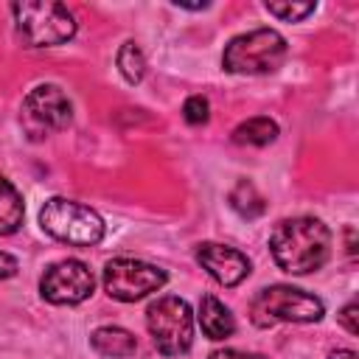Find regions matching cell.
<instances>
[{
    "mask_svg": "<svg viewBox=\"0 0 359 359\" xmlns=\"http://www.w3.org/2000/svg\"><path fill=\"white\" fill-rule=\"evenodd\" d=\"M269 250H272L275 264L283 272L306 275V272L320 269L328 261L331 233L320 219H311V216L283 219L275 224L269 236Z\"/></svg>",
    "mask_w": 359,
    "mask_h": 359,
    "instance_id": "cell-1",
    "label": "cell"
},
{
    "mask_svg": "<svg viewBox=\"0 0 359 359\" xmlns=\"http://www.w3.org/2000/svg\"><path fill=\"white\" fill-rule=\"evenodd\" d=\"M17 34L28 48H50L62 45L76 34V20L62 3L50 0H25L11 6Z\"/></svg>",
    "mask_w": 359,
    "mask_h": 359,
    "instance_id": "cell-2",
    "label": "cell"
},
{
    "mask_svg": "<svg viewBox=\"0 0 359 359\" xmlns=\"http://www.w3.org/2000/svg\"><path fill=\"white\" fill-rule=\"evenodd\" d=\"M286 59V39L275 28H255L250 34L233 36L222 53V65L230 73L258 76L272 73Z\"/></svg>",
    "mask_w": 359,
    "mask_h": 359,
    "instance_id": "cell-3",
    "label": "cell"
},
{
    "mask_svg": "<svg viewBox=\"0 0 359 359\" xmlns=\"http://www.w3.org/2000/svg\"><path fill=\"white\" fill-rule=\"evenodd\" d=\"M39 224L45 233L73 247H93L104 238L101 216L93 208L73 202V199H62V196H53L42 205Z\"/></svg>",
    "mask_w": 359,
    "mask_h": 359,
    "instance_id": "cell-4",
    "label": "cell"
},
{
    "mask_svg": "<svg viewBox=\"0 0 359 359\" xmlns=\"http://www.w3.org/2000/svg\"><path fill=\"white\" fill-rule=\"evenodd\" d=\"M323 317V300L300 292L294 286H266L250 303V320L258 328H269L275 323H314Z\"/></svg>",
    "mask_w": 359,
    "mask_h": 359,
    "instance_id": "cell-5",
    "label": "cell"
},
{
    "mask_svg": "<svg viewBox=\"0 0 359 359\" xmlns=\"http://www.w3.org/2000/svg\"><path fill=\"white\" fill-rule=\"evenodd\" d=\"M146 328L151 334V342L165 356H180L194 342V314L191 306L182 297L165 294L154 300L146 311Z\"/></svg>",
    "mask_w": 359,
    "mask_h": 359,
    "instance_id": "cell-6",
    "label": "cell"
},
{
    "mask_svg": "<svg viewBox=\"0 0 359 359\" xmlns=\"http://www.w3.org/2000/svg\"><path fill=\"white\" fill-rule=\"evenodd\" d=\"M73 118V104L56 84H39L34 87L22 101V129L28 137L42 140L53 132H62Z\"/></svg>",
    "mask_w": 359,
    "mask_h": 359,
    "instance_id": "cell-7",
    "label": "cell"
},
{
    "mask_svg": "<svg viewBox=\"0 0 359 359\" xmlns=\"http://www.w3.org/2000/svg\"><path fill=\"white\" fill-rule=\"evenodd\" d=\"M165 283V272L135 258H112L104 266V289L109 297L135 303Z\"/></svg>",
    "mask_w": 359,
    "mask_h": 359,
    "instance_id": "cell-8",
    "label": "cell"
},
{
    "mask_svg": "<svg viewBox=\"0 0 359 359\" xmlns=\"http://www.w3.org/2000/svg\"><path fill=\"white\" fill-rule=\"evenodd\" d=\"M93 286H95L93 272L87 269V264H81L76 258L50 264L39 280L42 297L56 306H73V303L87 300L93 294Z\"/></svg>",
    "mask_w": 359,
    "mask_h": 359,
    "instance_id": "cell-9",
    "label": "cell"
},
{
    "mask_svg": "<svg viewBox=\"0 0 359 359\" xmlns=\"http://www.w3.org/2000/svg\"><path fill=\"white\" fill-rule=\"evenodd\" d=\"M196 261L208 269V275L222 283V286H238L247 275H250V261L244 252L224 247V244H213L205 241L196 247Z\"/></svg>",
    "mask_w": 359,
    "mask_h": 359,
    "instance_id": "cell-10",
    "label": "cell"
},
{
    "mask_svg": "<svg viewBox=\"0 0 359 359\" xmlns=\"http://www.w3.org/2000/svg\"><path fill=\"white\" fill-rule=\"evenodd\" d=\"M199 325L208 339H227L236 331V320L230 309L213 294H205L199 303Z\"/></svg>",
    "mask_w": 359,
    "mask_h": 359,
    "instance_id": "cell-11",
    "label": "cell"
},
{
    "mask_svg": "<svg viewBox=\"0 0 359 359\" xmlns=\"http://www.w3.org/2000/svg\"><path fill=\"white\" fill-rule=\"evenodd\" d=\"M90 342H93V348L101 356H112V359H126V356H132L137 351L135 337L126 328H118V325L95 328L93 337H90Z\"/></svg>",
    "mask_w": 359,
    "mask_h": 359,
    "instance_id": "cell-12",
    "label": "cell"
},
{
    "mask_svg": "<svg viewBox=\"0 0 359 359\" xmlns=\"http://www.w3.org/2000/svg\"><path fill=\"white\" fill-rule=\"evenodd\" d=\"M275 137H278V123L269 118H261V115L241 121L233 129V143H238V146H266Z\"/></svg>",
    "mask_w": 359,
    "mask_h": 359,
    "instance_id": "cell-13",
    "label": "cell"
},
{
    "mask_svg": "<svg viewBox=\"0 0 359 359\" xmlns=\"http://www.w3.org/2000/svg\"><path fill=\"white\" fill-rule=\"evenodd\" d=\"M20 224H22V196L0 174V236L14 233Z\"/></svg>",
    "mask_w": 359,
    "mask_h": 359,
    "instance_id": "cell-14",
    "label": "cell"
},
{
    "mask_svg": "<svg viewBox=\"0 0 359 359\" xmlns=\"http://www.w3.org/2000/svg\"><path fill=\"white\" fill-rule=\"evenodd\" d=\"M230 205L241 213V216H247V219H255V216H261L264 213V196L255 191V185L252 182H238L236 188H233V194H230Z\"/></svg>",
    "mask_w": 359,
    "mask_h": 359,
    "instance_id": "cell-15",
    "label": "cell"
},
{
    "mask_svg": "<svg viewBox=\"0 0 359 359\" xmlns=\"http://www.w3.org/2000/svg\"><path fill=\"white\" fill-rule=\"evenodd\" d=\"M118 67H121V73H123V79L129 84H137L143 79L146 59H143V53H140V48L135 42H123V48L118 50Z\"/></svg>",
    "mask_w": 359,
    "mask_h": 359,
    "instance_id": "cell-16",
    "label": "cell"
},
{
    "mask_svg": "<svg viewBox=\"0 0 359 359\" xmlns=\"http://www.w3.org/2000/svg\"><path fill=\"white\" fill-rule=\"evenodd\" d=\"M266 11L286 22H297L314 11V3H266Z\"/></svg>",
    "mask_w": 359,
    "mask_h": 359,
    "instance_id": "cell-17",
    "label": "cell"
},
{
    "mask_svg": "<svg viewBox=\"0 0 359 359\" xmlns=\"http://www.w3.org/2000/svg\"><path fill=\"white\" fill-rule=\"evenodd\" d=\"M182 115H185V121L188 123H205L208 121V101L202 98V95H191L188 101H185V107H182Z\"/></svg>",
    "mask_w": 359,
    "mask_h": 359,
    "instance_id": "cell-18",
    "label": "cell"
},
{
    "mask_svg": "<svg viewBox=\"0 0 359 359\" xmlns=\"http://www.w3.org/2000/svg\"><path fill=\"white\" fill-rule=\"evenodd\" d=\"M339 323L348 328V334H356V331H359V328H356V303H348V306L342 309Z\"/></svg>",
    "mask_w": 359,
    "mask_h": 359,
    "instance_id": "cell-19",
    "label": "cell"
},
{
    "mask_svg": "<svg viewBox=\"0 0 359 359\" xmlns=\"http://www.w3.org/2000/svg\"><path fill=\"white\" fill-rule=\"evenodd\" d=\"M210 359H264L258 353H244V351H233V348H224V351H213Z\"/></svg>",
    "mask_w": 359,
    "mask_h": 359,
    "instance_id": "cell-20",
    "label": "cell"
},
{
    "mask_svg": "<svg viewBox=\"0 0 359 359\" xmlns=\"http://www.w3.org/2000/svg\"><path fill=\"white\" fill-rule=\"evenodd\" d=\"M11 275H17V258L8 252H0V280L11 278Z\"/></svg>",
    "mask_w": 359,
    "mask_h": 359,
    "instance_id": "cell-21",
    "label": "cell"
},
{
    "mask_svg": "<svg viewBox=\"0 0 359 359\" xmlns=\"http://www.w3.org/2000/svg\"><path fill=\"white\" fill-rule=\"evenodd\" d=\"M331 359H359V356H356V351L339 348V351H334V353H331Z\"/></svg>",
    "mask_w": 359,
    "mask_h": 359,
    "instance_id": "cell-22",
    "label": "cell"
},
{
    "mask_svg": "<svg viewBox=\"0 0 359 359\" xmlns=\"http://www.w3.org/2000/svg\"><path fill=\"white\" fill-rule=\"evenodd\" d=\"M348 252L353 255V230H348Z\"/></svg>",
    "mask_w": 359,
    "mask_h": 359,
    "instance_id": "cell-23",
    "label": "cell"
}]
</instances>
